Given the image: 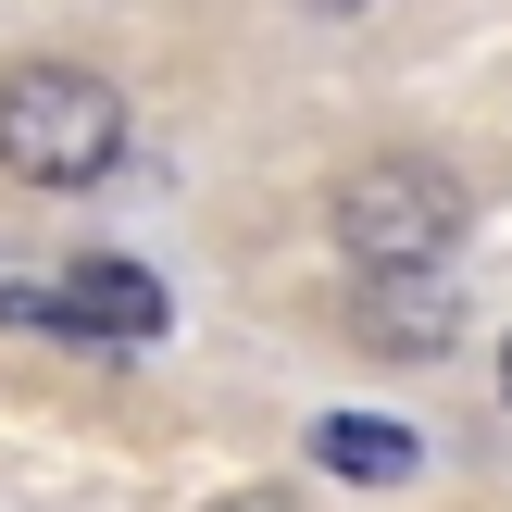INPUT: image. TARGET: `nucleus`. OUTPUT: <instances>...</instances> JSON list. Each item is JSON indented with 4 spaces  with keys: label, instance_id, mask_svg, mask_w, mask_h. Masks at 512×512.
<instances>
[{
    "label": "nucleus",
    "instance_id": "423d86ee",
    "mask_svg": "<svg viewBox=\"0 0 512 512\" xmlns=\"http://www.w3.org/2000/svg\"><path fill=\"white\" fill-rule=\"evenodd\" d=\"M500 400H512V338H500Z\"/></svg>",
    "mask_w": 512,
    "mask_h": 512
},
{
    "label": "nucleus",
    "instance_id": "39448f33",
    "mask_svg": "<svg viewBox=\"0 0 512 512\" xmlns=\"http://www.w3.org/2000/svg\"><path fill=\"white\" fill-rule=\"evenodd\" d=\"M313 463L350 475V488H413L425 450L400 438V425H375V413H325V425H313Z\"/></svg>",
    "mask_w": 512,
    "mask_h": 512
},
{
    "label": "nucleus",
    "instance_id": "f257e3e1",
    "mask_svg": "<svg viewBox=\"0 0 512 512\" xmlns=\"http://www.w3.org/2000/svg\"><path fill=\"white\" fill-rule=\"evenodd\" d=\"M125 150V88L100 63H13L0 75V175L25 188H88Z\"/></svg>",
    "mask_w": 512,
    "mask_h": 512
},
{
    "label": "nucleus",
    "instance_id": "0eeeda50",
    "mask_svg": "<svg viewBox=\"0 0 512 512\" xmlns=\"http://www.w3.org/2000/svg\"><path fill=\"white\" fill-rule=\"evenodd\" d=\"M325 13H363V0H325Z\"/></svg>",
    "mask_w": 512,
    "mask_h": 512
},
{
    "label": "nucleus",
    "instance_id": "f03ea898",
    "mask_svg": "<svg viewBox=\"0 0 512 512\" xmlns=\"http://www.w3.org/2000/svg\"><path fill=\"white\" fill-rule=\"evenodd\" d=\"M463 213H475L463 175L425 163V150H375V163L338 175V250H350L363 275H425V263H450Z\"/></svg>",
    "mask_w": 512,
    "mask_h": 512
},
{
    "label": "nucleus",
    "instance_id": "7ed1b4c3",
    "mask_svg": "<svg viewBox=\"0 0 512 512\" xmlns=\"http://www.w3.org/2000/svg\"><path fill=\"white\" fill-rule=\"evenodd\" d=\"M0 313L13 325H63V338H100V350H138V338L175 325V300H163V275H138V263H63L50 288H0Z\"/></svg>",
    "mask_w": 512,
    "mask_h": 512
},
{
    "label": "nucleus",
    "instance_id": "20e7f679",
    "mask_svg": "<svg viewBox=\"0 0 512 512\" xmlns=\"http://www.w3.org/2000/svg\"><path fill=\"white\" fill-rule=\"evenodd\" d=\"M350 325H363V350H388V363H438V350H463V300H450V275H363V300H350Z\"/></svg>",
    "mask_w": 512,
    "mask_h": 512
}]
</instances>
